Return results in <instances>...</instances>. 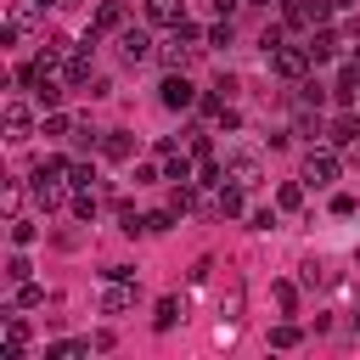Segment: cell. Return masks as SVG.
I'll return each instance as SVG.
<instances>
[{
    "instance_id": "7bdbcfd3",
    "label": "cell",
    "mask_w": 360,
    "mask_h": 360,
    "mask_svg": "<svg viewBox=\"0 0 360 360\" xmlns=\"http://www.w3.org/2000/svg\"><path fill=\"white\" fill-rule=\"evenodd\" d=\"M349 332H354V338H360V309H354V315H349Z\"/></svg>"
},
{
    "instance_id": "44dd1931",
    "label": "cell",
    "mask_w": 360,
    "mask_h": 360,
    "mask_svg": "<svg viewBox=\"0 0 360 360\" xmlns=\"http://www.w3.org/2000/svg\"><path fill=\"white\" fill-rule=\"evenodd\" d=\"M163 180H174V186L197 180V174H191V158H186V152H169V158H163Z\"/></svg>"
},
{
    "instance_id": "7dc6e473",
    "label": "cell",
    "mask_w": 360,
    "mask_h": 360,
    "mask_svg": "<svg viewBox=\"0 0 360 360\" xmlns=\"http://www.w3.org/2000/svg\"><path fill=\"white\" fill-rule=\"evenodd\" d=\"M62 6H68V0H62Z\"/></svg>"
},
{
    "instance_id": "ac0fdd59",
    "label": "cell",
    "mask_w": 360,
    "mask_h": 360,
    "mask_svg": "<svg viewBox=\"0 0 360 360\" xmlns=\"http://www.w3.org/2000/svg\"><path fill=\"white\" fill-rule=\"evenodd\" d=\"M146 22H158V28L186 22V17H180V0H146Z\"/></svg>"
},
{
    "instance_id": "52a82bcc",
    "label": "cell",
    "mask_w": 360,
    "mask_h": 360,
    "mask_svg": "<svg viewBox=\"0 0 360 360\" xmlns=\"http://www.w3.org/2000/svg\"><path fill=\"white\" fill-rule=\"evenodd\" d=\"M34 22H39V6L28 0V6H11V17H6V28H0V39L6 45H17V39H28L34 34Z\"/></svg>"
},
{
    "instance_id": "60d3db41",
    "label": "cell",
    "mask_w": 360,
    "mask_h": 360,
    "mask_svg": "<svg viewBox=\"0 0 360 360\" xmlns=\"http://www.w3.org/2000/svg\"><path fill=\"white\" fill-rule=\"evenodd\" d=\"M248 225H253V231H270V225H276V214H270V208H259V214H248Z\"/></svg>"
},
{
    "instance_id": "4dcf8cb0",
    "label": "cell",
    "mask_w": 360,
    "mask_h": 360,
    "mask_svg": "<svg viewBox=\"0 0 360 360\" xmlns=\"http://www.w3.org/2000/svg\"><path fill=\"white\" fill-rule=\"evenodd\" d=\"M45 135H73V118L68 112H45Z\"/></svg>"
},
{
    "instance_id": "f1b7e54d",
    "label": "cell",
    "mask_w": 360,
    "mask_h": 360,
    "mask_svg": "<svg viewBox=\"0 0 360 360\" xmlns=\"http://www.w3.org/2000/svg\"><path fill=\"white\" fill-rule=\"evenodd\" d=\"M298 101H304V107H321V101H326V84H315V79H298Z\"/></svg>"
},
{
    "instance_id": "2e32d148",
    "label": "cell",
    "mask_w": 360,
    "mask_h": 360,
    "mask_svg": "<svg viewBox=\"0 0 360 360\" xmlns=\"http://www.w3.org/2000/svg\"><path fill=\"white\" fill-rule=\"evenodd\" d=\"M90 349H96V338H62V343L45 349V360H79V354H90Z\"/></svg>"
},
{
    "instance_id": "f35d334b",
    "label": "cell",
    "mask_w": 360,
    "mask_h": 360,
    "mask_svg": "<svg viewBox=\"0 0 360 360\" xmlns=\"http://www.w3.org/2000/svg\"><path fill=\"white\" fill-rule=\"evenodd\" d=\"M354 208H360V202H354V197H349V191H338V197H332V214H343V219H349V214H354Z\"/></svg>"
},
{
    "instance_id": "3957f363",
    "label": "cell",
    "mask_w": 360,
    "mask_h": 360,
    "mask_svg": "<svg viewBox=\"0 0 360 360\" xmlns=\"http://www.w3.org/2000/svg\"><path fill=\"white\" fill-rule=\"evenodd\" d=\"M309 62H315L309 45H276V51H270V73H276V79H292V84L309 73Z\"/></svg>"
},
{
    "instance_id": "30bf717a",
    "label": "cell",
    "mask_w": 360,
    "mask_h": 360,
    "mask_svg": "<svg viewBox=\"0 0 360 360\" xmlns=\"http://www.w3.org/2000/svg\"><path fill=\"white\" fill-rule=\"evenodd\" d=\"M214 214H225V219H236V214H248V186L242 180H219V197H214Z\"/></svg>"
},
{
    "instance_id": "603a6c76",
    "label": "cell",
    "mask_w": 360,
    "mask_h": 360,
    "mask_svg": "<svg viewBox=\"0 0 360 360\" xmlns=\"http://www.w3.org/2000/svg\"><path fill=\"white\" fill-rule=\"evenodd\" d=\"M96 208H101L96 186H79V191H73V214H79V219H96Z\"/></svg>"
},
{
    "instance_id": "d6a6232c",
    "label": "cell",
    "mask_w": 360,
    "mask_h": 360,
    "mask_svg": "<svg viewBox=\"0 0 360 360\" xmlns=\"http://www.w3.org/2000/svg\"><path fill=\"white\" fill-rule=\"evenodd\" d=\"M276 304L292 315V309H298V287H292V281H276Z\"/></svg>"
},
{
    "instance_id": "8d00e7d4",
    "label": "cell",
    "mask_w": 360,
    "mask_h": 360,
    "mask_svg": "<svg viewBox=\"0 0 360 360\" xmlns=\"http://www.w3.org/2000/svg\"><path fill=\"white\" fill-rule=\"evenodd\" d=\"M214 118H219V129H242V112H236V107H219Z\"/></svg>"
},
{
    "instance_id": "f546056e",
    "label": "cell",
    "mask_w": 360,
    "mask_h": 360,
    "mask_svg": "<svg viewBox=\"0 0 360 360\" xmlns=\"http://www.w3.org/2000/svg\"><path fill=\"white\" fill-rule=\"evenodd\" d=\"M276 202H281V208H304V180H287V186L276 191Z\"/></svg>"
},
{
    "instance_id": "5b68a950",
    "label": "cell",
    "mask_w": 360,
    "mask_h": 360,
    "mask_svg": "<svg viewBox=\"0 0 360 360\" xmlns=\"http://www.w3.org/2000/svg\"><path fill=\"white\" fill-rule=\"evenodd\" d=\"M259 174H264V163H259V152H248V146H236V152H225V180H242V186H259Z\"/></svg>"
},
{
    "instance_id": "7c38bea8",
    "label": "cell",
    "mask_w": 360,
    "mask_h": 360,
    "mask_svg": "<svg viewBox=\"0 0 360 360\" xmlns=\"http://www.w3.org/2000/svg\"><path fill=\"white\" fill-rule=\"evenodd\" d=\"M22 349H28V321L11 315V321H6V349H0V360H22Z\"/></svg>"
},
{
    "instance_id": "7402d4cb",
    "label": "cell",
    "mask_w": 360,
    "mask_h": 360,
    "mask_svg": "<svg viewBox=\"0 0 360 360\" xmlns=\"http://www.w3.org/2000/svg\"><path fill=\"white\" fill-rule=\"evenodd\" d=\"M169 208H174V214H191V208H197V180L174 186V191H169Z\"/></svg>"
},
{
    "instance_id": "74e56055",
    "label": "cell",
    "mask_w": 360,
    "mask_h": 360,
    "mask_svg": "<svg viewBox=\"0 0 360 360\" xmlns=\"http://www.w3.org/2000/svg\"><path fill=\"white\" fill-rule=\"evenodd\" d=\"M191 158H197V163L214 158V141H208V135H191Z\"/></svg>"
},
{
    "instance_id": "9a60e30c",
    "label": "cell",
    "mask_w": 360,
    "mask_h": 360,
    "mask_svg": "<svg viewBox=\"0 0 360 360\" xmlns=\"http://www.w3.org/2000/svg\"><path fill=\"white\" fill-rule=\"evenodd\" d=\"M338 51H343V39H338L332 28H315V34H309V56H315V62H332Z\"/></svg>"
},
{
    "instance_id": "8992f818",
    "label": "cell",
    "mask_w": 360,
    "mask_h": 360,
    "mask_svg": "<svg viewBox=\"0 0 360 360\" xmlns=\"http://www.w3.org/2000/svg\"><path fill=\"white\" fill-rule=\"evenodd\" d=\"M158 101H163L169 112H186V107L197 101V90H191V79H186V73H169V79L158 84Z\"/></svg>"
},
{
    "instance_id": "1f68e13d",
    "label": "cell",
    "mask_w": 360,
    "mask_h": 360,
    "mask_svg": "<svg viewBox=\"0 0 360 360\" xmlns=\"http://www.w3.org/2000/svg\"><path fill=\"white\" fill-rule=\"evenodd\" d=\"M68 186H73V191H79V186H96V169H90V163H73V169H68Z\"/></svg>"
},
{
    "instance_id": "7a4b0ae2",
    "label": "cell",
    "mask_w": 360,
    "mask_h": 360,
    "mask_svg": "<svg viewBox=\"0 0 360 360\" xmlns=\"http://www.w3.org/2000/svg\"><path fill=\"white\" fill-rule=\"evenodd\" d=\"M338 174H343V163H338L332 146H309V152H304V169H298L304 186H332Z\"/></svg>"
},
{
    "instance_id": "ffe728a7",
    "label": "cell",
    "mask_w": 360,
    "mask_h": 360,
    "mask_svg": "<svg viewBox=\"0 0 360 360\" xmlns=\"http://www.w3.org/2000/svg\"><path fill=\"white\" fill-rule=\"evenodd\" d=\"M180 315H186V304H180V298H158L152 326H158V332H174V321H180Z\"/></svg>"
},
{
    "instance_id": "d4e9b609",
    "label": "cell",
    "mask_w": 360,
    "mask_h": 360,
    "mask_svg": "<svg viewBox=\"0 0 360 360\" xmlns=\"http://www.w3.org/2000/svg\"><path fill=\"white\" fill-rule=\"evenodd\" d=\"M34 101H39L45 112H56V107H62V84H56V73H51V79H45V84L34 90Z\"/></svg>"
},
{
    "instance_id": "e0dca14e",
    "label": "cell",
    "mask_w": 360,
    "mask_h": 360,
    "mask_svg": "<svg viewBox=\"0 0 360 360\" xmlns=\"http://www.w3.org/2000/svg\"><path fill=\"white\" fill-rule=\"evenodd\" d=\"M326 141H332V146H354V141H360V118H354V112H343V118H332V129H326Z\"/></svg>"
},
{
    "instance_id": "836d02e7",
    "label": "cell",
    "mask_w": 360,
    "mask_h": 360,
    "mask_svg": "<svg viewBox=\"0 0 360 360\" xmlns=\"http://www.w3.org/2000/svg\"><path fill=\"white\" fill-rule=\"evenodd\" d=\"M174 219H180V214H174V208H158V214H146V231H169V225H174Z\"/></svg>"
},
{
    "instance_id": "b9f144b4",
    "label": "cell",
    "mask_w": 360,
    "mask_h": 360,
    "mask_svg": "<svg viewBox=\"0 0 360 360\" xmlns=\"http://www.w3.org/2000/svg\"><path fill=\"white\" fill-rule=\"evenodd\" d=\"M236 6H248V0H214V11H219V17H236Z\"/></svg>"
},
{
    "instance_id": "cb8c5ba5",
    "label": "cell",
    "mask_w": 360,
    "mask_h": 360,
    "mask_svg": "<svg viewBox=\"0 0 360 360\" xmlns=\"http://www.w3.org/2000/svg\"><path fill=\"white\" fill-rule=\"evenodd\" d=\"M304 343V332L292 326V321H281V326H270V349H298Z\"/></svg>"
},
{
    "instance_id": "6da1fadb",
    "label": "cell",
    "mask_w": 360,
    "mask_h": 360,
    "mask_svg": "<svg viewBox=\"0 0 360 360\" xmlns=\"http://www.w3.org/2000/svg\"><path fill=\"white\" fill-rule=\"evenodd\" d=\"M197 39H202V28H197V22H174V28H169V39L158 45L163 68H169V73H180V68L197 56Z\"/></svg>"
},
{
    "instance_id": "83f0119b",
    "label": "cell",
    "mask_w": 360,
    "mask_h": 360,
    "mask_svg": "<svg viewBox=\"0 0 360 360\" xmlns=\"http://www.w3.org/2000/svg\"><path fill=\"white\" fill-rule=\"evenodd\" d=\"M34 236H39V225H34V219H17V214H11V248H28Z\"/></svg>"
},
{
    "instance_id": "d590c367",
    "label": "cell",
    "mask_w": 360,
    "mask_h": 360,
    "mask_svg": "<svg viewBox=\"0 0 360 360\" xmlns=\"http://www.w3.org/2000/svg\"><path fill=\"white\" fill-rule=\"evenodd\" d=\"M208 45H231V17H219V22L208 28Z\"/></svg>"
},
{
    "instance_id": "484cf974",
    "label": "cell",
    "mask_w": 360,
    "mask_h": 360,
    "mask_svg": "<svg viewBox=\"0 0 360 360\" xmlns=\"http://www.w3.org/2000/svg\"><path fill=\"white\" fill-rule=\"evenodd\" d=\"M45 304V287L39 281H17V309H39Z\"/></svg>"
},
{
    "instance_id": "9c48e42d",
    "label": "cell",
    "mask_w": 360,
    "mask_h": 360,
    "mask_svg": "<svg viewBox=\"0 0 360 360\" xmlns=\"http://www.w3.org/2000/svg\"><path fill=\"white\" fill-rule=\"evenodd\" d=\"M0 124H6V141H28V135H34V112H28L22 101H6Z\"/></svg>"
},
{
    "instance_id": "ab89813d",
    "label": "cell",
    "mask_w": 360,
    "mask_h": 360,
    "mask_svg": "<svg viewBox=\"0 0 360 360\" xmlns=\"http://www.w3.org/2000/svg\"><path fill=\"white\" fill-rule=\"evenodd\" d=\"M152 180H163V169H152V163H141V169H135V186H152Z\"/></svg>"
},
{
    "instance_id": "4fadbf2b",
    "label": "cell",
    "mask_w": 360,
    "mask_h": 360,
    "mask_svg": "<svg viewBox=\"0 0 360 360\" xmlns=\"http://www.w3.org/2000/svg\"><path fill=\"white\" fill-rule=\"evenodd\" d=\"M62 79H68V84H90V79H96V73H90V51H79V45H73V51H68V62H62Z\"/></svg>"
},
{
    "instance_id": "d6986e66",
    "label": "cell",
    "mask_w": 360,
    "mask_h": 360,
    "mask_svg": "<svg viewBox=\"0 0 360 360\" xmlns=\"http://www.w3.org/2000/svg\"><path fill=\"white\" fill-rule=\"evenodd\" d=\"M28 191H34V202H39L45 214L62 202V180H45V174H34V186H28Z\"/></svg>"
},
{
    "instance_id": "ba28073f",
    "label": "cell",
    "mask_w": 360,
    "mask_h": 360,
    "mask_svg": "<svg viewBox=\"0 0 360 360\" xmlns=\"http://www.w3.org/2000/svg\"><path fill=\"white\" fill-rule=\"evenodd\" d=\"M124 309H135V281H107L101 287V315H124Z\"/></svg>"
},
{
    "instance_id": "f6af8a7d",
    "label": "cell",
    "mask_w": 360,
    "mask_h": 360,
    "mask_svg": "<svg viewBox=\"0 0 360 360\" xmlns=\"http://www.w3.org/2000/svg\"><path fill=\"white\" fill-rule=\"evenodd\" d=\"M354 68H360V45H354Z\"/></svg>"
},
{
    "instance_id": "ee69618b",
    "label": "cell",
    "mask_w": 360,
    "mask_h": 360,
    "mask_svg": "<svg viewBox=\"0 0 360 360\" xmlns=\"http://www.w3.org/2000/svg\"><path fill=\"white\" fill-rule=\"evenodd\" d=\"M34 6H39V11H45V6H62V0H34Z\"/></svg>"
},
{
    "instance_id": "e575fe53",
    "label": "cell",
    "mask_w": 360,
    "mask_h": 360,
    "mask_svg": "<svg viewBox=\"0 0 360 360\" xmlns=\"http://www.w3.org/2000/svg\"><path fill=\"white\" fill-rule=\"evenodd\" d=\"M6 281H28V259H22V253L6 259Z\"/></svg>"
},
{
    "instance_id": "8fae6325",
    "label": "cell",
    "mask_w": 360,
    "mask_h": 360,
    "mask_svg": "<svg viewBox=\"0 0 360 360\" xmlns=\"http://www.w3.org/2000/svg\"><path fill=\"white\" fill-rule=\"evenodd\" d=\"M90 28H96V34H118V28H124V0H101L96 17H90Z\"/></svg>"
},
{
    "instance_id": "277c9868",
    "label": "cell",
    "mask_w": 360,
    "mask_h": 360,
    "mask_svg": "<svg viewBox=\"0 0 360 360\" xmlns=\"http://www.w3.org/2000/svg\"><path fill=\"white\" fill-rule=\"evenodd\" d=\"M118 56H124L129 68H141V62H152V56H158V45H152V34H146V28H129V22H124V28H118Z\"/></svg>"
},
{
    "instance_id": "4316f807",
    "label": "cell",
    "mask_w": 360,
    "mask_h": 360,
    "mask_svg": "<svg viewBox=\"0 0 360 360\" xmlns=\"http://www.w3.org/2000/svg\"><path fill=\"white\" fill-rule=\"evenodd\" d=\"M68 169H73L68 158H39V169H34V174H45V180H62V186H68Z\"/></svg>"
},
{
    "instance_id": "bcb514c9",
    "label": "cell",
    "mask_w": 360,
    "mask_h": 360,
    "mask_svg": "<svg viewBox=\"0 0 360 360\" xmlns=\"http://www.w3.org/2000/svg\"><path fill=\"white\" fill-rule=\"evenodd\" d=\"M338 6H360V0H338Z\"/></svg>"
},
{
    "instance_id": "5bb4252c",
    "label": "cell",
    "mask_w": 360,
    "mask_h": 360,
    "mask_svg": "<svg viewBox=\"0 0 360 360\" xmlns=\"http://www.w3.org/2000/svg\"><path fill=\"white\" fill-rule=\"evenodd\" d=\"M96 152H101V158H107V163H124V158H129V152H135V141H129V135H124V129H107V135H101V146H96Z\"/></svg>"
}]
</instances>
